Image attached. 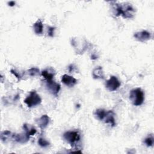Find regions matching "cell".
<instances>
[{
  "label": "cell",
  "instance_id": "9a60e30c",
  "mask_svg": "<svg viewBox=\"0 0 154 154\" xmlns=\"http://www.w3.org/2000/svg\"><path fill=\"white\" fill-rule=\"evenodd\" d=\"M33 28L35 34H40L43 32V25L42 22V21L38 19L37 22H35L33 25Z\"/></svg>",
  "mask_w": 154,
  "mask_h": 154
},
{
  "label": "cell",
  "instance_id": "52a82bcc",
  "mask_svg": "<svg viewBox=\"0 0 154 154\" xmlns=\"http://www.w3.org/2000/svg\"><path fill=\"white\" fill-rule=\"evenodd\" d=\"M47 89L52 94L55 96H57L60 90V85L54 81H49L46 82V84Z\"/></svg>",
  "mask_w": 154,
  "mask_h": 154
},
{
  "label": "cell",
  "instance_id": "3957f363",
  "mask_svg": "<svg viewBox=\"0 0 154 154\" xmlns=\"http://www.w3.org/2000/svg\"><path fill=\"white\" fill-rule=\"evenodd\" d=\"M64 139L70 143L71 146H73L80 140L81 136L78 131H67L63 134Z\"/></svg>",
  "mask_w": 154,
  "mask_h": 154
},
{
  "label": "cell",
  "instance_id": "7c38bea8",
  "mask_svg": "<svg viewBox=\"0 0 154 154\" xmlns=\"http://www.w3.org/2000/svg\"><path fill=\"white\" fill-rule=\"evenodd\" d=\"M42 75L45 78L46 81H52L55 75V72L53 69L48 68L42 72Z\"/></svg>",
  "mask_w": 154,
  "mask_h": 154
},
{
  "label": "cell",
  "instance_id": "5bb4252c",
  "mask_svg": "<svg viewBox=\"0 0 154 154\" xmlns=\"http://www.w3.org/2000/svg\"><path fill=\"white\" fill-rule=\"evenodd\" d=\"M92 75L94 79H103L104 78V74L102 67H96L92 72Z\"/></svg>",
  "mask_w": 154,
  "mask_h": 154
},
{
  "label": "cell",
  "instance_id": "e0dca14e",
  "mask_svg": "<svg viewBox=\"0 0 154 154\" xmlns=\"http://www.w3.org/2000/svg\"><path fill=\"white\" fill-rule=\"evenodd\" d=\"M23 129L25 130V131L29 135H34L35 133H36V129L33 128V127H31V128H29L28 126L26 125V124H24L23 126Z\"/></svg>",
  "mask_w": 154,
  "mask_h": 154
},
{
  "label": "cell",
  "instance_id": "5b68a950",
  "mask_svg": "<svg viewBox=\"0 0 154 154\" xmlns=\"http://www.w3.org/2000/svg\"><path fill=\"white\" fill-rule=\"evenodd\" d=\"M71 43L78 54H82L87 49L88 45L85 39L78 38H72Z\"/></svg>",
  "mask_w": 154,
  "mask_h": 154
},
{
  "label": "cell",
  "instance_id": "2e32d148",
  "mask_svg": "<svg viewBox=\"0 0 154 154\" xmlns=\"http://www.w3.org/2000/svg\"><path fill=\"white\" fill-rule=\"evenodd\" d=\"M107 111H106L104 109H97L94 112V115L96 117V118L99 120H103Z\"/></svg>",
  "mask_w": 154,
  "mask_h": 154
},
{
  "label": "cell",
  "instance_id": "30bf717a",
  "mask_svg": "<svg viewBox=\"0 0 154 154\" xmlns=\"http://www.w3.org/2000/svg\"><path fill=\"white\" fill-rule=\"evenodd\" d=\"M36 122L38 125V126L42 129H43L48 126L50 122V118L48 116H47L46 114H45L42 116L38 119H37L36 120Z\"/></svg>",
  "mask_w": 154,
  "mask_h": 154
},
{
  "label": "cell",
  "instance_id": "ac0fdd59",
  "mask_svg": "<svg viewBox=\"0 0 154 154\" xmlns=\"http://www.w3.org/2000/svg\"><path fill=\"white\" fill-rule=\"evenodd\" d=\"M12 135H11V132L8 131H5L1 133V139L2 141L5 142L9 138V137H10Z\"/></svg>",
  "mask_w": 154,
  "mask_h": 154
},
{
  "label": "cell",
  "instance_id": "ffe728a7",
  "mask_svg": "<svg viewBox=\"0 0 154 154\" xmlns=\"http://www.w3.org/2000/svg\"><path fill=\"white\" fill-rule=\"evenodd\" d=\"M144 144L147 146V147H150L152 146L153 144V137L152 135L149 136L146 138H145L144 141Z\"/></svg>",
  "mask_w": 154,
  "mask_h": 154
},
{
  "label": "cell",
  "instance_id": "4fadbf2b",
  "mask_svg": "<svg viewBox=\"0 0 154 154\" xmlns=\"http://www.w3.org/2000/svg\"><path fill=\"white\" fill-rule=\"evenodd\" d=\"M103 120L106 123H109L112 126H114L116 125L115 119H114V114L111 110L108 111L106 112V116H105Z\"/></svg>",
  "mask_w": 154,
  "mask_h": 154
},
{
  "label": "cell",
  "instance_id": "277c9868",
  "mask_svg": "<svg viewBox=\"0 0 154 154\" xmlns=\"http://www.w3.org/2000/svg\"><path fill=\"white\" fill-rule=\"evenodd\" d=\"M41 102L42 99L35 91H31L29 94L24 100V102L28 107H32L38 105L41 103Z\"/></svg>",
  "mask_w": 154,
  "mask_h": 154
},
{
  "label": "cell",
  "instance_id": "ba28073f",
  "mask_svg": "<svg viewBox=\"0 0 154 154\" xmlns=\"http://www.w3.org/2000/svg\"><path fill=\"white\" fill-rule=\"evenodd\" d=\"M134 37L140 42H146L151 38V34L147 31L143 30L140 32L134 33Z\"/></svg>",
  "mask_w": 154,
  "mask_h": 154
},
{
  "label": "cell",
  "instance_id": "cb8c5ba5",
  "mask_svg": "<svg viewBox=\"0 0 154 154\" xmlns=\"http://www.w3.org/2000/svg\"><path fill=\"white\" fill-rule=\"evenodd\" d=\"M8 5L12 7V6H14L15 5V2L14 1H10L8 2Z\"/></svg>",
  "mask_w": 154,
  "mask_h": 154
},
{
  "label": "cell",
  "instance_id": "8992f818",
  "mask_svg": "<svg viewBox=\"0 0 154 154\" xmlns=\"http://www.w3.org/2000/svg\"><path fill=\"white\" fill-rule=\"evenodd\" d=\"M121 84L119 79L114 76H112L110 78L106 81L105 87L110 91H113L116 90L119 88Z\"/></svg>",
  "mask_w": 154,
  "mask_h": 154
},
{
  "label": "cell",
  "instance_id": "d6986e66",
  "mask_svg": "<svg viewBox=\"0 0 154 154\" xmlns=\"http://www.w3.org/2000/svg\"><path fill=\"white\" fill-rule=\"evenodd\" d=\"M28 74L31 76H35L39 74V69L36 67H32L28 70Z\"/></svg>",
  "mask_w": 154,
  "mask_h": 154
},
{
  "label": "cell",
  "instance_id": "6da1fadb",
  "mask_svg": "<svg viewBox=\"0 0 154 154\" xmlns=\"http://www.w3.org/2000/svg\"><path fill=\"white\" fill-rule=\"evenodd\" d=\"M114 11L116 16L122 15L126 19H131L135 14V10L129 4L120 5L116 3L114 4Z\"/></svg>",
  "mask_w": 154,
  "mask_h": 154
},
{
  "label": "cell",
  "instance_id": "7402d4cb",
  "mask_svg": "<svg viewBox=\"0 0 154 154\" xmlns=\"http://www.w3.org/2000/svg\"><path fill=\"white\" fill-rule=\"evenodd\" d=\"M54 30H55V28L54 27H51V26H49L48 27V35L50 37H52L54 36Z\"/></svg>",
  "mask_w": 154,
  "mask_h": 154
},
{
  "label": "cell",
  "instance_id": "44dd1931",
  "mask_svg": "<svg viewBox=\"0 0 154 154\" xmlns=\"http://www.w3.org/2000/svg\"><path fill=\"white\" fill-rule=\"evenodd\" d=\"M38 143L39 146H40L41 147H46L49 145V143L47 140H46L45 139H44L43 138H40L38 139Z\"/></svg>",
  "mask_w": 154,
  "mask_h": 154
},
{
  "label": "cell",
  "instance_id": "7a4b0ae2",
  "mask_svg": "<svg viewBox=\"0 0 154 154\" xmlns=\"http://www.w3.org/2000/svg\"><path fill=\"white\" fill-rule=\"evenodd\" d=\"M129 99L133 105L135 106L141 105L144 100V94L140 88H137L131 91Z\"/></svg>",
  "mask_w": 154,
  "mask_h": 154
},
{
  "label": "cell",
  "instance_id": "8fae6325",
  "mask_svg": "<svg viewBox=\"0 0 154 154\" xmlns=\"http://www.w3.org/2000/svg\"><path fill=\"white\" fill-rule=\"evenodd\" d=\"M29 135L25 132V133L13 134L12 138L17 142L20 143H25L29 139Z\"/></svg>",
  "mask_w": 154,
  "mask_h": 154
},
{
  "label": "cell",
  "instance_id": "603a6c76",
  "mask_svg": "<svg viewBox=\"0 0 154 154\" xmlns=\"http://www.w3.org/2000/svg\"><path fill=\"white\" fill-rule=\"evenodd\" d=\"M11 73H13L14 75H15V76H16V78H17L18 79L20 78L21 76H20L19 74H18V73H17L15 70H11Z\"/></svg>",
  "mask_w": 154,
  "mask_h": 154
},
{
  "label": "cell",
  "instance_id": "9c48e42d",
  "mask_svg": "<svg viewBox=\"0 0 154 154\" xmlns=\"http://www.w3.org/2000/svg\"><path fill=\"white\" fill-rule=\"evenodd\" d=\"M61 82L66 85L69 87H72L77 83V80L73 76L65 74L63 75L61 78Z\"/></svg>",
  "mask_w": 154,
  "mask_h": 154
}]
</instances>
